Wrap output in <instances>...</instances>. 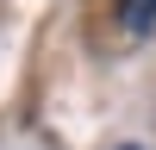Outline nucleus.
<instances>
[{
	"label": "nucleus",
	"instance_id": "f03ea898",
	"mask_svg": "<svg viewBox=\"0 0 156 150\" xmlns=\"http://www.w3.org/2000/svg\"><path fill=\"white\" fill-rule=\"evenodd\" d=\"M125 150H137V144H125Z\"/></svg>",
	"mask_w": 156,
	"mask_h": 150
},
{
	"label": "nucleus",
	"instance_id": "f257e3e1",
	"mask_svg": "<svg viewBox=\"0 0 156 150\" xmlns=\"http://www.w3.org/2000/svg\"><path fill=\"white\" fill-rule=\"evenodd\" d=\"M119 19H125V31H150L156 25V0H119Z\"/></svg>",
	"mask_w": 156,
	"mask_h": 150
}]
</instances>
